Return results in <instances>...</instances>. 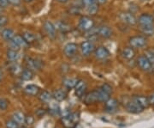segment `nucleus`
<instances>
[{
  "label": "nucleus",
  "mask_w": 154,
  "mask_h": 128,
  "mask_svg": "<svg viewBox=\"0 0 154 128\" xmlns=\"http://www.w3.org/2000/svg\"><path fill=\"white\" fill-rule=\"evenodd\" d=\"M132 100L136 101L138 104L144 109L147 108L150 106L148 97H146V96H143V95H135V96L133 97Z\"/></svg>",
  "instance_id": "6ab92c4d"
},
{
  "label": "nucleus",
  "mask_w": 154,
  "mask_h": 128,
  "mask_svg": "<svg viewBox=\"0 0 154 128\" xmlns=\"http://www.w3.org/2000/svg\"><path fill=\"white\" fill-rule=\"evenodd\" d=\"M25 118H26V115L24 114V113L21 111H16L13 113L11 119H13L16 122L18 123L20 126H22L23 124H25Z\"/></svg>",
  "instance_id": "393cba45"
},
{
  "label": "nucleus",
  "mask_w": 154,
  "mask_h": 128,
  "mask_svg": "<svg viewBox=\"0 0 154 128\" xmlns=\"http://www.w3.org/2000/svg\"><path fill=\"white\" fill-rule=\"evenodd\" d=\"M79 79L75 78H65L63 79V85L69 89H75Z\"/></svg>",
  "instance_id": "412c9836"
},
{
  "label": "nucleus",
  "mask_w": 154,
  "mask_h": 128,
  "mask_svg": "<svg viewBox=\"0 0 154 128\" xmlns=\"http://www.w3.org/2000/svg\"><path fill=\"white\" fill-rule=\"evenodd\" d=\"M80 49H81V52H82V54L85 57H88L93 52H94L95 50V46H94V44L90 41V40H88V41H84L82 42L81 46H80Z\"/></svg>",
  "instance_id": "1a4fd4ad"
},
{
  "label": "nucleus",
  "mask_w": 154,
  "mask_h": 128,
  "mask_svg": "<svg viewBox=\"0 0 154 128\" xmlns=\"http://www.w3.org/2000/svg\"><path fill=\"white\" fill-rule=\"evenodd\" d=\"M141 1H146V0H141Z\"/></svg>",
  "instance_id": "13d9d810"
},
{
  "label": "nucleus",
  "mask_w": 154,
  "mask_h": 128,
  "mask_svg": "<svg viewBox=\"0 0 154 128\" xmlns=\"http://www.w3.org/2000/svg\"><path fill=\"white\" fill-rule=\"evenodd\" d=\"M9 22V18L4 15L0 14V30L4 28L5 26H6Z\"/></svg>",
  "instance_id": "4c0bfd02"
},
{
  "label": "nucleus",
  "mask_w": 154,
  "mask_h": 128,
  "mask_svg": "<svg viewBox=\"0 0 154 128\" xmlns=\"http://www.w3.org/2000/svg\"><path fill=\"white\" fill-rule=\"evenodd\" d=\"M82 5L87 8L88 6H90L91 5H93L95 3V0H82Z\"/></svg>",
  "instance_id": "a18cd8bd"
},
{
  "label": "nucleus",
  "mask_w": 154,
  "mask_h": 128,
  "mask_svg": "<svg viewBox=\"0 0 154 128\" xmlns=\"http://www.w3.org/2000/svg\"><path fill=\"white\" fill-rule=\"evenodd\" d=\"M83 101L87 105H91L94 104L96 102H99V91L98 89H94L91 92H88L86 95L83 96Z\"/></svg>",
  "instance_id": "423d86ee"
},
{
  "label": "nucleus",
  "mask_w": 154,
  "mask_h": 128,
  "mask_svg": "<svg viewBox=\"0 0 154 128\" xmlns=\"http://www.w3.org/2000/svg\"><path fill=\"white\" fill-rule=\"evenodd\" d=\"M49 114H51V115H60L61 110L59 108L58 105L57 104H54V103H51L49 107Z\"/></svg>",
  "instance_id": "72a5a7b5"
},
{
  "label": "nucleus",
  "mask_w": 154,
  "mask_h": 128,
  "mask_svg": "<svg viewBox=\"0 0 154 128\" xmlns=\"http://www.w3.org/2000/svg\"><path fill=\"white\" fill-rule=\"evenodd\" d=\"M34 122V118L32 115H27L25 118V124L27 126H32Z\"/></svg>",
  "instance_id": "37998d69"
},
{
  "label": "nucleus",
  "mask_w": 154,
  "mask_h": 128,
  "mask_svg": "<svg viewBox=\"0 0 154 128\" xmlns=\"http://www.w3.org/2000/svg\"><path fill=\"white\" fill-rule=\"evenodd\" d=\"M94 25H95V22L92 17L89 16H82L79 20L78 28L82 32H88L94 28Z\"/></svg>",
  "instance_id": "f257e3e1"
},
{
  "label": "nucleus",
  "mask_w": 154,
  "mask_h": 128,
  "mask_svg": "<svg viewBox=\"0 0 154 128\" xmlns=\"http://www.w3.org/2000/svg\"><path fill=\"white\" fill-rule=\"evenodd\" d=\"M9 4L11 5L19 6L22 4V0H8Z\"/></svg>",
  "instance_id": "49530a36"
},
{
  "label": "nucleus",
  "mask_w": 154,
  "mask_h": 128,
  "mask_svg": "<svg viewBox=\"0 0 154 128\" xmlns=\"http://www.w3.org/2000/svg\"><path fill=\"white\" fill-rule=\"evenodd\" d=\"M22 70L23 69L22 68V66H19L18 64H14V65H12L10 67V71H11V74L14 75V76H20L21 73H22Z\"/></svg>",
  "instance_id": "2f4dec72"
},
{
  "label": "nucleus",
  "mask_w": 154,
  "mask_h": 128,
  "mask_svg": "<svg viewBox=\"0 0 154 128\" xmlns=\"http://www.w3.org/2000/svg\"><path fill=\"white\" fill-rule=\"evenodd\" d=\"M68 117L74 123L79 124V121H80V114H79V113H76V112H75V113H70V114L68 115Z\"/></svg>",
  "instance_id": "e433bc0d"
},
{
  "label": "nucleus",
  "mask_w": 154,
  "mask_h": 128,
  "mask_svg": "<svg viewBox=\"0 0 154 128\" xmlns=\"http://www.w3.org/2000/svg\"><path fill=\"white\" fill-rule=\"evenodd\" d=\"M95 2L99 5H104L107 2V0H95Z\"/></svg>",
  "instance_id": "8fccbe9b"
},
{
  "label": "nucleus",
  "mask_w": 154,
  "mask_h": 128,
  "mask_svg": "<svg viewBox=\"0 0 154 128\" xmlns=\"http://www.w3.org/2000/svg\"><path fill=\"white\" fill-rule=\"evenodd\" d=\"M38 99L43 103H49L53 99L52 94H51L47 90H43L38 94Z\"/></svg>",
  "instance_id": "4be33fe9"
},
{
  "label": "nucleus",
  "mask_w": 154,
  "mask_h": 128,
  "mask_svg": "<svg viewBox=\"0 0 154 128\" xmlns=\"http://www.w3.org/2000/svg\"><path fill=\"white\" fill-rule=\"evenodd\" d=\"M6 57H7V59H8L9 61L16 62L19 59L20 54H19L18 51L8 49L7 53H6Z\"/></svg>",
  "instance_id": "bb28decb"
},
{
  "label": "nucleus",
  "mask_w": 154,
  "mask_h": 128,
  "mask_svg": "<svg viewBox=\"0 0 154 128\" xmlns=\"http://www.w3.org/2000/svg\"><path fill=\"white\" fill-rule=\"evenodd\" d=\"M100 88L103 89L105 92H106L107 94H109V95H111V94H112V88H111V86H110V84H103Z\"/></svg>",
  "instance_id": "a19ab883"
},
{
  "label": "nucleus",
  "mask_w": 154,
  "mask_h": 128,
  "mask_svg": "<svg viewBox=\"0 0 154 128\" xmlns=\"http://www.w3.org/2000/svg\"><path fill=\"white\" fill-rule=\"evenodd\" d=\"M23 92L29 96H36L40 93V88L35 84H28L23 89Z\"/></svg>",
  "instance_id": "2eb2a0df"
},
{
  "label": "nucleus",
  "mask_w": 154,
  "mask_h": 128,
  "mask_svg": "<svg viewBox=\"0 0 154 128\" xmlns=\"http://www.w3.org/2000/svg\"><path fill=\"white\" fill-rule=\"evenodd\" d=\"M61 123L64 128H75V126L78 125V124L73 122L68 116L61 117Z\"/></svg>",
  "instance_id": "c85d7f7f"
},
{
  "label": "nucleus",
  "mask_w": 154,
  "mask_h": 128,
  "mask_svg": "<svg viewBox=\"0 0 154 128\" xmlns=\"http://www.w3.org/2000/svg\"><path fill=\"white\" fill-rule=\"evenodd\" d=\"M118 108V101L116 99L114 98H110L108 101L105 102V110L107 113H115Z\"/></svg>",
  "instance_id": "4468645a"
},
{
  "label": "nucleus",
  "mask_w": 154,
  "mask_h": 128,
  "mask_svg": "<svg viewBox=\"0 0 154 128\" xmlns=\"http://www.w3.org/2000/svg\"><path fill=\"white\" fill-rule=\"evenodd\" d=\"M148 100L150 105H154V94H152V95H151L149 96Z\"/></svg>",
  "instance_id": "09e8293b"
},
{
  "label": "nucleus",
  "mask_w": 154,
  "mask_h": 128,
  "mask_svg": "<svg viewBox=\"0 0 154 128\" xmlns=\"http://www.w3.org/2000/svg\"><path fill=\"white\" fill-rule=\"evenodd\" d=\"M9 5H10V4H9L8 0H0V7H1L2 9L7 8Z\"/></svg>",
  "instance_id": "de8ad7c7"
},
{
  "label": "nucleus",
  "mask_w": 154,
  "mask_h": 128,
  "mask_svg": "<svg viewBox=\"0 0 154 128\" xmlns=\"http://www.w3.org/2000/svg\"><path fill=\"white\" fill-rule=\"evenodd\" d=\"M26 66L27 68L34 72H39L42 66H43V63L41 60H39L38 59H33V58H30V57H27L26 58Z\"/></svg>",
  "instance_id": "20e7f679"
},
{
  "label": "nucleus",
  "mask_w": 154,
  "mask_h": 128,
  "mask_svg": "<svg viewBox=\"0 0 154 128\" xmlns=\"http://www.w3.org/2000/svg\"><path fill=\"white\" fill-rule=\"evenodd\" d=\"M137 22L140 26H147V25H153L154 17L152 15H150L147 13L141 14L137 19Z\"/></svg>",
  "instance_id": "9d476101"
},
{
  "label": "nucleus",
  "mask_w": 154,
  "mask_h": 128,
  "mask_svg": "<svg viewBox=\"0 0 154 128\" xmlns=\"http://www.w3.org/2000/svg\"><path fill=\"white\" fill-rule=\"evenodd\" d=\"M127 111L131 114H140L144 111V108H142L138 104L136 101H134V100H131L130 101H128L126 103Z\"/></svg>",
  "instance_id": "f8f14e48"
},
{
  "label": "nucleus",
  "mask_w": 154,
  "mask_h": 128,
  "mask_svg": "<svg viewBox=\"0 0 154 128\" xmlns=\"http://www.w3.org/2000/svg\"><path fill=\"white\" fill-rule=\"evenodd\" d=\"M98 35L104 39H109L112 35V29L106 25L100 26L98 28Z\"/></svg>",
  "instance_id": "dca6fc26"
},
{
  "label": "nucleus",
  "mask_w": 154,
  "mask_h": 128,
  "mask_svg": "<svg viewBox=\"0 0 154 128\" xmlns=\"http://www.w3.org/2000/svg\"><path fill=\"white\" fill-rule=\"evenodd\" d=\"M2 11H3V9H2V8H1V7H0V14H1V13H2Z\"/></svg>",
  "instance_id": "5fc2aeb1"
},
{
  "label": "nucleus",
  "mask_w": 154,
  "mask_h": 128,
  "mask_svg": "<svg viewBox=\"0 0 154 128\" xmlns=\"http://www.w3.org/2000/svg\"><path fill=\"white\" fill-rule=\"evenodd\" d=\"M145 56L147 58L149 62L151 63L152 66L154 69V53L151 50H146L145 52Z\"/></svg>",
  "instance_id": "f704fd0d"
},
{
  "label": "nucleus",
  "mask_w": 154,
  "mask_h": 128,
  "mask_svg": "<svg viewBox=\"0 0 154 128\" xmlns=\"http://www.w3.org/2000/svg\"><path fill=\"white\" fill-rule=\"evenodd\" d=\"M86 91H87V83L82 79H79L75 87V95L77 97L82 98L86 95Z\"/></svg>",
  "instance_id": "9b49d317"
},
{
  "label": "nucleus",
  "mask_w": 154,
  "mask_h": 128,
  "mask_svg": "<svg viewBox=\"0 0 154 128\" xmlns=\"http://www.w3.org/2000/svg\"><path fill=\"white\" fill-rule=\"evenodd\" d=\"M43 27H44L45 32L50 39H55L56 36H57V29H56L54 23H52L50 21H45Z\"/></svg>",
  "instance_id": "6e6552de"
},
{
  "label": "nucleus",
  "mask_w": 154,
  "mask_h": 128,
  "mask_svg": "<svg viewBox=\"0 0 154 128\" xmlns=\"http://www.w3.org/2000/svg\"><path fill=\"white\" fill-rule=\"evenodd\" d=\"M140 31L145 36H152L154 35V24L147 26H140Z\"/></svg>",
  "instance_id": "cd10ccee"
},
{
  "label": "nucleus",
  "mask_w": 154,
  "mask_h": 128,
  "mask_svg": "<svg viewBox=\"0 0 154 128\" xmlns=\"http://www.w3.org/2000/svg\"><path fill=\"white\" fill-rule=\"evenodd\" d=\"M46 113H47V111L45 110V109H44V108H38V109H37L36 111H35V114L38 116V117H43L45 114H46Z\"/></svg>",
  "instance_id": "c03bdc74"
},
{
  "label": "nucleus",
  "mask_w": 154,
  "mask_h": 128,
  "mask_svg": "<svg viewBox=\"0 0 154 128\" xmlns=\"http://www.w3.org/2000/svg\"><path fill=\"white\" fill-rule=\"evenodd\" d=\"M22 35V37L24 38V40H25L29 45L32 44L33 42H35L36 40H37L35 34H33V33H30V32H24Z\"/></svg>",
  "instance_id": "c756f323"
},
{
  "label": "nucleus",
  "mask_w": 154,
  "mask_h": 128,
  "mask_svg": "<svg viewBox=\"0 0 154 128\" xmlns=\"http://www.w3.org/2000/svg\"><path fill=\"white\" fill-rule=\"evenodd\" d=\"M25 3H31V2H33V0H23Z\"/></svg>",
  "instance_id": "603ef678"
},
{
  "label": "nucleus",
  "mask_w": 154,
  "mask_h": 128,
  "mask_svg": "<svg viewBox=\"0 0 154 128\" xmlns=\"http://www.w3.org/2000/svg\"><path fill=\"white\" fill-rule=\"evenodd\" d=\"M2 77H3V75H2V72H1V71H0V81L2 80Z\"/></svg>",
  "instance_id": "864d4df0"
},
{
  "label": "nucleus",
  "mask_w": 154,
  "mask_h": 128,
  "mask_svg": "<svg viewBox=\"0 0 154 128\" xmlns=\"http://www.w3.org/2000/svg\"><path fill=\"white\" fill-rule=\"evenodd\" d=\"M67 95H68V94H67V92L64 89H56L55 91L53 92L52 97L57 101H64L66 99Z\"/></svg>",
  "instance_id": "aec40b11"
},
{
  "label": "nucleus",
  "mask_w": 154,
  "mask_h": 128,
  "mask_svg": "<svg viewBox=\"0 0 154 128\" xmlns=\"http://www.w3.org/2000/svg\"><path fill=\"white\" fill-rule=\"evenodd\" d=\"M5 126L6 128H20V125L17 123L13 119L11 120H8L5 122Z\"/></svg>",
  "instance_id": "c9c22d12"
},
{
  "label": "nucleus",
  "mask_w": 154,
  "mask_h": 128,
  "mask_svg": "<svg viewBox=\"0 0 154 128\" xmlns=\"http://www.w3.org/2000/svg\"><path fill=\"white\" fill-rule=\"evenodd\" d=\"M20 128H26V127H23V126L22 127V126H20Z\"/></svg>",
  "instance_id": "4d7b16f0"
},
{
  "label": "nucleus",
  "mask_w": 154,
  "mask_h": 128,
  "mask_svg": "<svg viewBox=\"0 0 154 128\" xmlns=\"http://www.w3.org/2000/svg\"><path fill=\"white\" fill-rule=\"evenodd\" d=\"M122 57L126 59V60H131L134 58L135 56V52L134 50V48H132L131 46H127L124 47L121 52Z\"/></svg>",
  "instance_id": "f3484780"
},
{
  "label": "nucleus",
  "mask_w": 154,
  "mask_h": 128,
  "mask_svg": "<svg viewBox=\"0 0 154 128\" xmlns=\"http://www.w3.org/2000/svg\"><path fill=\"white\" fill-rule=\"evenodd\" d=\"M136 63H137L138 66L140 67L142 71L146 72H151L153 70L151 63L149 62L147 58L145 56V54L139 56L137 60H136Z\"/></svg>",
  "instance_id": "39448f33"
},
{
  "label": "nucleus",
  "mask_w": 154,
  "mask_h": 128,
  "mask_svg": "<svg viewBox=\"0 0 154 128\" xmlns=\"http://www.w3.org/2000/svg\"><path fill=\"white\" fill-rule=\"evenodd\" d=\"M8 42V47H9V49H11V50H16V51H19L20 50V47L17 46L12 40H8L7 41Z\"/></svg>",
  "instance_id": "ea45409f"
},
{
  "label": "nucleus",
  "mask_w": 154,
  "mask_h": 128,
  "mask_svg": "<svg viewBox=\"0 0 154 128\" xmlns=\"http://www.w3.org/2000/svg\"><path fill=\"white\" fill-rule=\"evenodd\" d=\"M15 35H16V34H15L14 30L11 29V28H3L2 31H1V37L5 40H6V41L11 40L13 39V37H14Z\"/></svg>",
  "instance_id": "5701e85b"
},
{
  "label": "nucleus",
  "mask_w": 154,
  "mask_h": 128,
  "mask_svg": "<svg viewBox=\"0 0 154 128\" xmlns=\"http://www.w3.org/2000/svg\"><path fill=\"white\" fill-rule=\"evenodd\" d=\"M69 12L71 14V15H79L81 13V8L75 6V7H72L71 9L69 10Z\"/></svg>",
  "instance_id": "79ce46f5"
},
{
  "label": "nucleus",
  "mask_w": 154,
  "mask_h": 128,
  "mask_svg": "<svg viewBox=\"0 0 154 128\" xmlns=\"http://www.w3.org/2000/svg\"><path fill=\"white\" fill-rule=\"evenodd\" d=\"M57 2H58V3H61V4H64V3H67L69 0H56Z\"/></svg>",
  "instance_id": "3c124183"
},
{
  "label": "nucleus",
  "mask_w": 154,
  "mask_h": 128,
  "mask_svg": "<svg viewBox=\"0 0 154 128\" xmlns=\"http://www.w3.org/2000/svg\"><path fill=\"white\" fill-rule=\"evenodd\" d=\"M56 29L59 31L61 33H68L71 30V26L68 24L67 22H63V21H57L54 23Z\"/></svg>",
  "instance_id": "a211bd4d"
},
{
  "label": "nucleus",
  "mask_w": 154,
  "mask_h": 128,
  "mask_svg": "<svg viewBox=\"0 0 154 128\" xmlns=\"http://www.w3.org/2000/svg\"><path fill=\"white\" fill-rule=\"evenodd\" d=\"M12 40L16 43V44L20 47V48H27L29 44L24 40V38L22 37V35H19V34H16Z\"/></svg>",
  "instance_id": "b1692460"
},
{
  "label": "nucleus",
  "mask_w": 154,
  "mask_h": 128,
  "mask_svg": "<svg viewBox=\"0 0 154 128\" xmlns=\"http://www.w3.org/2000/svg\"><path fill=\"white\" fill-rule=\"evenodd\" d=\"M77 51H78V46L73 42L68 43L63 47V53L68 58H72V57L75 56Z\"/></svg>",
  "instance_id": "ddd939ff"
},
{
  "label": "nucleus",
  "mask_w": 154,
  "mask_h": 128,
  "mask_svg": "<svg viewBox=\"0 0 154 128\" xmlns=\"http://www.w3.org/2000/svg\"><path fill=\"white\" fill-rule=\"evenodd\" d=\"M86 11H87V13H88L89 16H94V15H96L98 13V11H99V4H97L95 2L94 4L87 7L86 8Z\"/></svg>",
  "instance_id": "7c9ffc66"
},
{
  "label": "nucleus",
  "mask_w": 154,
  "mask_h": 128,
  "mask_svg": "<svg viewBox=\"0 0 154 128\" xmlns=\"http://www.w3.org/2000/svg\"><path fill=\"white\" fill-rule=\"evenodd\" d=\"M119 19L122 22L130 25V26H134L135 24H137V18L133 14L132 12H128V11H123L119 14Z\"/></svg>",
  "instance_id": "7ed1b4c3"
},
{
  "label": "nucleus",
  "mask_w": 154,
  "mask_h": 128,
  "mask_svg": "<svg viewBox=\"0 0 154 128\" xmlns=\"http://www.w3.org/2000/svg\"><path fill=\"white\" fill-rule=\"evenodd\" d=\"M151 51H152V53H154V49H152V50H151Z\"/></svg>",
  "instance_id": "6e6d98bb"
},
{
  "label": "nucleus",
  "mask_w": 154,
  "mask_h": 128,
  "mask_svg": "<svg viewBox=\"0 0 154 128\" xmlns=\"http://www.w3.org/2000/svg\"><path fill=\"white\" fill-rule=\"evenodd\" d=\"M98 89L99 91V102H105L106 101H108L110 98V95L107 94L106 92H105L103 89L99 87Z\"/></svg>",
  "instance_id": "473e14b6"
},
{
  "label": "nucleus",
  "mask_w": 154,
  "mask_h": 128,
  "mask_svg": "<svg viewBox=\"0 0 154 128\" xmlns=\"http://www.w3.org/2000/svg\"><path fill=\"white\" fill-rule=\"evenodd\" d=\"M9 106V101L5 98H0V110L5 111Z\"/></svg>",
  "instance_id": "58836bf2"
},
{
  "label": "nucleus",
  "mask_w": 154,
  "mask_h": 128,
  "mask_svg": "<svg viewBox=\"0 0 154 128\" xmlns=\"http://www.w3.org/2000/svg\"><path fill=\"white\" fill-rule=\"evenodd\" d=\"M20 78L23 81H31L34 78V72L28 68L23 69L21 75H20Z\"/></svg>",
  "instance_id": "a878e982"
},
{
  "label": "nucleus",
  "mask_w": 154,
  "mask_h": 128,
  "mask_svg": "<svg viewBox=\"0 0 154 128\" xmlns=\"http://www.w3.org/2000/svg\"><path fill=\"white\" fill-rule=\"evenodd\" d=\"M94 57L99 60H105L110 57V51L104 46H100L95 48L94 50Z\"/></svg>",
  "instance_id": "0eeeda50"
},
{
  "label": "nucleus",
  "mask_w": 154,
  "mask_h": 128,
  "mask_svg": "<svg viewBox=\"0 0 154 128\" xmlns=\"http://www.w3.org/2000/svg\"><path fill=\"white\" fill-rule=\"evenodd\" d=\"M128 44L129 46L132 48H136V49H140L145 47L147 44V39L146 36L143 35H136L130 37L128 40Z\"/></svg>",
  "instance_id": "f03ea898"
}]
</instances>
